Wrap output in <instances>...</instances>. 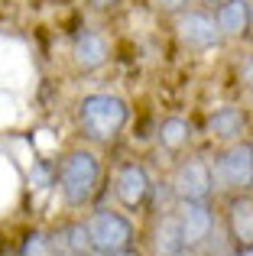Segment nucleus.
Returning <instances> with one entry per match:
<instances>
[{
    "instance_id": "2",
    "label": "nucleus",
    "mask_w": 253,
    "mask_h": 256,
    "mask_svg": "<svg viewBox=\"0 0 253 256\" xmlns=\"http://www.w3.org/2000/svg\"><path fill=\"white\" fill-rule=\"evenodd\" d=\"M101 156L88 146H75L68 150L56 166V182H58V192H62V201L68 208H84L94 201L98 188H101Z\"/></svg>"
},
{
    "instance_id": "4",
    "label": "nucleus",
    "mask_w": 253,
    "mask_h": 256,
    "mask_svg": "<svg viewBox=\"0 0 253 256\" xmlns=\"http://www.w3.org/2000/svg\"><path fill=\"white\" fill-rule=\"evenodd\" d=\"M84 227H88L91 237V250L94 256L104 253H117L126 250V246H136V227L133 220L120 211H110V208H98L84 218Z\"/></svg>"
},
{
    "instance_id": "11",
    "label": "nucleus",
    "mask_w": 253,
    "mask_h": 256,
    "mask_svg": "<svg viewBox=\"0 0 253 256\" xmlns=\"http://www.w3.org/2000/svg\"><path fill=\"white\" fill-rule=\"evenodd\" d=\"M72 65H75V72H82V75H91V72L104 68L110 58V46L108 39L101 36L98 30H82L75 36V42H72Z\"/></svg>"
},
{
    "instance_id": "10",
    "label": "nucleus",
    "mask_w": 253,
    "mask_h": 256,
    "mask_svg": "<svg viewBox=\"0 0 253 256\" xmlns=\"http://www.w3.org/2000/svg\"><path fill=\"white\" fill-rule=\"evenodd\" d=\"M172 208L169 211H152L150 230H146V250H150V256H182V253H188L185 244H182V227H178V218H176Z\"/></svg>"
},
{
    "instance_id": "14",
    "label": "nucleus",
    "mask_w": 253,
    "mask_h": 256,
    "mask_svg": "<svg viewBox=\"0 0 253 256\" xmlns=\"http://www.w3.org/2000/svg\"><path fill=\"white\" fill-rule=\"evenodd\" d=\"M49 246H52V256H94L84 220H65L49 237Z\"/></svg>"
},
{
    "instance_id": "5",
    "label": "nucleus",
    "mask_w": 253,
    "mask_h": 256,
    "mask_svg": "<svg viewBox=\"0 0 253 256\" xmlns=\"http://www.w3.org/2000/svg\"><path fill=\"white\" fill-rule=\"evenodd\" d=\"M221 230L234 253H253V192L224 198Z\"/></svg>"
},
{
    "instance_id": "9",
    "label": "nucleus",
    "mask_w": 253,
    "mask_h": 256,
    "mask_svg": "<svg viewBox=\"0 0 253 256\" xmlns=\"http://www.w3.org/2000/svg\"><path fill=\"white\" fill-rule=\"evenodd\" d=\"M110 188H114V198L124 211H143L150 204L152 175L143 162H120L110 175Z\"/></svg>"
},
{
    "instance_id": "20",
    "label": "nucleus",
    "mask_w": 253,
    "mask_h": 256,
    "mask_svg": "<svg viewBox=\"0 0 253 256\" xmlns=\"http://www.w3.org/2000/svg\"><path fill=\"white\" fill-rule=\"evenodd\" d=\"M104 256H146L140 246H126V250H117V253H104Z\"/></svg>"
},
{
    "instance_id": "13",
    "label": "nucleus",
    "mask_w": 253,
    "mask_h": 256,
    "mask_svg": "<svg viewBox=\"0 0 253 256\" xmlns=\"http://www.w3.org/2000/svg\"><path fill=\"white\" fill-rule=\"evenodd\" d=\"M247 110L237 104H228V107H218L214 114H208V133L218 140V143H234V140H244L247 133Z\"/></svg>"
},
{
    "instance_id": "22",
    "label": "nucleus",
    "mask_w": 253,
    "mask_h": 256,
    "mask_svg": "<svg viewBox=\"0 0 253 256\" xmlns=\"http://www.w3.org/2000/svg\"><path fill=\"white\" fill-rule=\"evenodd\" d=\"M247 98H250V104H253V84L247 88Z\"/></svg>"
},
{
    "instance_id": "21",
    "label": "nucleus",
    "mask_w": 253,
    "mask_h": 256,
    "mask_svg": "<svg viewBox=\"0 0 253 256\" xmlns=\"http://www.w3.org/2000/svg\"><path fill=\"white\" fill-rule=\"evenodd\" d=\"M250 32H253V0H250Z\"/></svg>"
},
{
    "instance_id": "16",
    "label": "nucleus",
    "mask_w": 253,
    "mask_h": 256,
    "mask_svg": "<svg viewBox=\"0 0 253 256\" xmlns=\"http://www.w3.org/2000/svg\"><path fill=\"white\" fill-rule=\"evenodd\" d=\"M20 256H52V246H49V237L46 234H30L20 246Z\"/></svg>"
},
{
    "instance_id": "3",
    "label": "nucleus",
    "mask_w": 253,
    "mask_h": 256,
    "mask_svg": "<svg viewBox=\"0 0 253 256\" xmlns=\"http://www.w3.org/2000/svg\"><path fill=\"white\" fill-rule=\"evenodd\" d=\"M211 169V185L218 194H240L253 192V143L250 140H234L224 143V150H218L208 159Z\"/></svg>"
},
{
    "instance_id": "17",
    "label": "nucleus",
    "mask_w": 253,
    "mask_h": 256,
    "mask_svg": "<svg viewBox=\"0 0 253 256\" xmlns=\"http://www.w3.org/2000/svg\"><path fill=\"white\" fill-rule=\"evenodd\" d=\"M152 6H156L159 13H169V16H176V13L188 10V6H195L198 0H150Z\"/></svg>"
},
{
    "instance_id": "8",
    "label": "nucleus",
    "mask_w": 253,
    "mask_h": 256,
    "mask_svg": "<svg viewBox=\"0 0 253 256\" xmlns=\"http://www.w3.org/2000/svg\"><path fill=\"white\" fill-rule=\"evenodd\" d=\"M176 218L182 227V244L188 253H202V246L211 240L218 227V214L211 208V201H176Z\"/></svg>"
},
{
    "instance_id": "23",
    "label": "nucleus",
    "mask_w": 253,
    "mask_h": 256,
    "mask_svg": "<svg viewBox=\"0 0 253 256\" xmlns=\"http://www.w3.org/2000/svg\"><path fill=\"white\" fill-rule=\"evenodd\" d=\"M204 4H221V0H204Z\"/></svg>"
},
{
    "instance_id": "18",
    "label": "nucleus",
    "mask_w": 253,
    "mask_h": 256,
    "mask_svg": "<svg viewBox=\"0 0 253 256\" xmlns=\"http://www.w3.org/2000/svg\"><path fill=\"white\" fill-rule=\"evenodd\" d=\"M237 78H240V84H253V56H247V58H244V62H240V68H237Z\"/></svg>"
},
{
    "instance_id": "6",
    "label": "nucleus",
    "mask_w": 253,
    "mask_h": 256,
    "mask_svg": "<svg viewBox=\"0 0 253 256\" xmlns=\"http://www.w3.org/2000/svg\"><path fill=\"white\" fill-rule=\"evenodd\" d=\"M176 201H211L214 185H211V169L204 156H188L172 169V178L166 182Z\"/></svg>"
},
{
    "instance_id": "19",
    "label": "nucleus",
    "mask_w": 253,
    "mask_h": 256,
    "mask_svg": "<svg viewBox=\"0 0 253 256\" xmlns=\"http://www.w3.org/2000/svg\"><path fill=\"white\" fill-rule=\"evenodd\" d=\"M120 4H124V0H88V6L98 10V13H114Z\"/></svg>"
},
{
    "instance_id": "7",
    "label": "nucleus",
    "mask_w": 253,
    "mask_h": 256,
    "mask_svg": "<svg viewBox=\"0 0 253 256\" xmlns=\"http://www.w3.org/2000/svg\"><path fill=\"white\" fill-rule=\"evenodd\" d=\"M172 30H176L178 42L192 52H208V49H218L224 42L221 32L214 26V16L202 6H188V10L176 13L172 16Z\"/></svg>"
},
{
    "instance_id": "1",
    "label": "nucleus",
    "mask_w": 253,
    "mask_h": 256,
    "mask_svg": "<svg viewBox=\"0 0 253 256\" xmlns=\"http://www.w3.org/2000/svg\"><path fill=\"white\" fill-rule=\"evenodd\" d=\"M75 124H78V133H82L88 143L108 146V143H114L124 133V126L130 124V104H126L124 98H117V94H110V91L84 94L75 107Z\"/></svg>"
},
{
    "instance_id": "15",
    "label": "nucleus",
    "mask_w": 253,
    "mask_h": 256,
    "mask_svg": "<svg viewBox=\"0 0 253 256\" xmlns=\"http://www.w3.org/2000/svg\"><path fill=\"white\" fill-rule=\"evenodd\" d=\"M156 143L162 152H172V156L182 152L192 143V124L185 117H166L156 130Z\"/></svg>"
},
{
    "instance_id": "12",
    "label": "nucleus",
    "mask_w": 253,
    "mask_h": 256,
    "mask_svg": "<svg viewBox=\"0 0 253 256\" xmlns=\"http://www.w3.org/2000/svg\"><path fill=\"white\" fill-rule=\"evenodd\" d=\"M211 16H214L221 39L250 36V0H221V4H214Z\"/></svg>"
}]
</instances>
